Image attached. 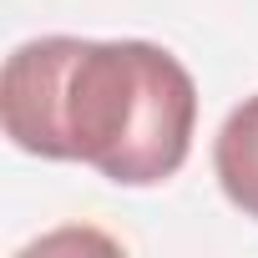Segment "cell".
I'll use <instances>...</instances> for the list:
<instances>
[{"mask_svg":"<svg viewBox=\"0 0 258 258\" xmlns=\"http://www.w3.org/2000/svg\"><path fill=\"white\" fill-rule=\"evenodd\" d=\"M6 137L46 162H81L116 187L182 172L198 132V81L157 41L41 36L0 71Z\"/></svg>","mask_w":258,"mask_h":258,"instance_id":"6da1fadb","label":"cell"},{"mask_svg":"<svg viewBox=\"0 0 258 258\" xmlns=\"http://www.w3.org/2000/svg\"><path fill=\"white\" fill-rule=\"evenodd\" d=\"M213 172L223 198L258 223V91L243 96L213 137Z\"/></svg>","mask_w":258,"mask_h":258,"instance_id":"7a4b0ae2","label":"cell"}]
</instances>
